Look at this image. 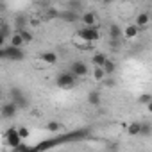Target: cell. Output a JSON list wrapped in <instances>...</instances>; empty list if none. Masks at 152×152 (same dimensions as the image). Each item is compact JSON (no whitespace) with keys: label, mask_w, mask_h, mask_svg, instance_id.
<instances>
[{"label":"cell","mask_w":152,"mask_h":152,"mask_svg":"<svg viewBox=\"0 0 152 152\" xmlns=\"http://www.w3.org/2000/svg\"><path fill=\"white\" fill-rule=\"evenodd\" d=\"M47 18H50V20H54V18H59V11H57L56 7H50V9L47 11Z\"/></svg>","instance_id":"cell-26"},{"label":"cell","mask_w":152,"mask_h":152,"mask_svg":"<svg viewBox=\"0 0 152 152\" xmlns=\"http://www.w3.org/2000/svg\"><path fill=\"white\" fill-rule=\"evenodd\" d=\"M93 79L95 81H104L106 79V73H104L102 66H95V70H93Z\"/></svg>","instance_id":"cell-22"},{"label":"cell","mask_w":152,"mask_h":152,"mask_svg":"<svg viewBox=\"0 0 152 152\" xmlns=\"http://www.w3.org/2000/svg\"><path fill=\"white\" fill-rule=\"evenodd\" d=\"M6 39H7L6 36H2V34H0V47H4V45H6Z\"/></svg>","instance_id":"cell-29"},{"label":"cell","mask_w":152,"mask_h":152,"mask_svg":"<svg viewBox=\"0 0 152 152\" xmlns=\"http://www.w3.org/2000/svg\"><path fill=\"white\" fill-rule=\"evenodd\" d=\"M9 97H11V100L18 106V109L29 107V99H27V95H25L20 88H11V90H9Z\"/></svg>","instance_id":"cell-4"},{"label":"cell","mask_w":152,"mask_h":152,"mask_svg":"<svg viewBox=\"0 0 152 152\" xmlns=\"http://www.w3.org/2000/svg\"><path fill=\"white\" fill-rule=\"evenodd\" d=\"M25 25H27V18H25V16H18V18H16V27L22 29V27H25Z\"/></svg>","instance_id":"cell-28"},{"label":"cell","mask_w":152,"mask_h":152,"mask_svg":"<svg viewBox=\"0 0 152 152\" xmlns=\"http://www.w3.org/2000/svg\"><path fill=\"white\" fill-rule=\"evenodd\" d=\"M16 113H18V106H16L13 100H9V102H6V104H2V106H0V116H2V118H6V120L13 118Z\"/></svg>","instance_id":"cell-7"},{"label":"cell","mask_w":152,"mask_h":152,"mask_svg":"<svg viewBox=\"0 0 152 152\" xmlns=\"http://www.w3.org/2000/svg\"><path fill=\"white\" fill-rule=\"evenodd\" d=\"M16 32H18V34L22 36V39H23V45H25V43H31V41L34 39V36H32V32H31V31H27L25 27H22V29H18Z\"/></svg>","instance_id":"cell-17"},{"label":"cell","mask_w":152,"mask_h":152,"mask_svg":"<svg viewBox=\"0 0 152 152\" xmlns=\"http://www.w3.org/2000/svg\"><path fill=\"white\" fill-rule=\"evenodd\" d=\"M140 132H141V124L140 122H131L127 125V134L129 136H140Z\"/></svg>","instance_id":"cell-14"},{"label":"cell","mask_w":152,"mask_h":152,"mask_svg":"<svg viewBox=\"0 0 152 152\" xmlns=\"http://www.w3.org/2000/svg\"><path fill=\"white\" fill-rule=\"evenodd\" d=\"M4 138H6V143L9 145V148H16L18 147V143L22 141V138L18 136V131H16V127H9L6 132H4Z\"/></svg>","instance_id":"cell-6"},{"label":"cell","mask_w":152,"mask_h":152,"mask_svg":"<svg viewBox=\"0 0 152 152\" xmlns=\"http://www.w3.org/2000/svg\"><path fill=\"white\" fill-rule=\"evenodd\" d=\"M0 34H2V36H6V38H11L13 31H11L9 23H2V25H0Z\"/></svg>","instance_id":"cell-23"},{"label":"cell","mask_w":152,"mask_h":152,"mask_svg":"<svg viewBox=\"0 0 152 152\" xmlns=\"http://www.w3.org/2000/svg\"><path fill=\"white\" fill-rule=\"evenodd\" d=\"M88 102L91 106H100V93L99 91H90L88 93Z\"/></svg>","instance_id":"cell-19"},{"label":"cell","mask_w":152,"mask_h":152,"mask_svg":"<svg viewBox=\"0 0 152 152\" xmlns=\"http://www.w3.org/2000/svg\"><path fill=\"white\" fill-rule=\"evenodd\" d=\"M148 22H150V16H148V13H140L138 16H136V25L141 29V27H147L148 25Z\"/></svg>","instance_id":"cell-16"},{"label":"cell","mask_w":152,"mask_h":152,"mask_svg":"<svg viewBox=\"0 0 152 152\" xmlns=\"http://www.w3.org/2000/svg\"><path fill=\"white\" fill-rule=\"evenodd\" d=\"M102 70H104V73H106V77H109V75H111V73H115V70H116L115 61L106 59V61H104V64H102Z\"/></svg>","instance_id":"cell-15"},{"label":"cell","mask_w":152,"mask_h":152,"mask_svg":"<svg viewBox=\"0 0 152 152\" xmlns=\"http://www.w3.org/2000/svg\"><path fill=\"white\" fill-rule=\"evenodd\" d=\"M59 18H63L66 23H77L79 18H81V15L75 11V9H66V11L59 13Z\"/></svg>","instance_id":"cell-9"},{"label":"cell","mask_w":152,"mask_h":152,"mask_svg":"<svg viewBox=\"0 0 152 152\" xmlns=\"http://www.w3.org/2000/svg\"><path fill=\"white\" fill-rule=\"evenodd\" d=\"M9 45H15V47H23V39L18 32L11 34V39H9Z\"/></svg>","instance_id":"cell-20"},{"label":"cell","mask_w":152,"mask_h":152,"mask_svg":"<svg viewBox=\"0 0 152 152\" xmlns=\"http://www.w3.org/2000/svg\"><path fill=\"white\" fill-rule=\"evenodd\" d=\"M150 124H141V132H140V136H150Z\"/></svg>","instance_id":"cell-27"},{"label":"cell","mask_w":152,"mask_h":152,"mask_svg":"<svg viewBox=\"0 0 152 152\" xmlns=\"http://www.w3.org/2000/svg\"><path fill=\"white\" fill-rule=\"evenodd\" d=\"M138 100H140L141 104H145V106H147V104H150V102H152V95H150V93H143V95H140V99H138Z\"/></svg>","instance_id":"cell-25"},{"label":"cell","mask_w":152,"mask_h":152,"mask_svg":"<svg viewBox=\"0 0 152 152\" xmlns=\"http://www.w3.org/2000/svg\"><path fill=\"white\" fill-rule=\"evenodd\" d=\"M79 20H81V23L86 25V27H93V25H97V15H95L93 11H88V13L81 15Z\"/></svg>","instance_id":"cell-10"},{"label":"cell","mask_w":152,"mask_h":152,"mask_svg":"<svg viewBox=\"0 0 152 152\" xmlns=\"http://www.w3.org/2000/svg\"><path fill=\"white\" fill-rule=\"evenodd\" d=\"M104 84L106 86H115V81L113 79H107V81H104Z\"/></svg>","instance_id":"cell-31"},{"label":"cell","mask_w":152,"mask_h":152,"mask_svg":"<svg viewBox=\"0 0 152 152\" xmlns=\"http://www.w3.org/2000/svg\"><path fill=\"white\" fill-rule=\"evenodd\" d=\"M2 97H4V95H2V90H0V99H2Z\"/></svg>","instance_id":"cell-33"},{"label":"cell","mask_w":152,"mask_h":152,"mask_svg":"<svg viewBox=\"0 0 152 152\" xmlns=\"http://www.w3.org/2000/svg\"><path fill=\"white\" fill-rule=\"evenodd\" d=\"M120 38H122V29H120V25L111 23V25H109V39L116 41V39H120Z\"/></svg>","instance_id":"cell-13"},{"label":"cell","mask_w":152,"mask_h":152,"mask_svg":"<svg viewBox=\"0 0 152 152\" xmlns=\"http://www.w3.org/2000/svg\"><path fill=\"white\" fill-rule=\"evenodd\" d=\"M39 61L45 63V64H56L57 63V54L52 52V50H45L39 54Z\"/></svg>","instance_id":"cell-12"},{"label":"cell","mask_w":152,"mask_h":152,"mask_svg":"<svg viewBox=\"0 0 152 152\" xmlns=\"http://www.w3.org/2000/svg\"><path fill=\"white\" fill-rule=\"evenodd\" d=\"M0 59H6V50H4V47H0Z\"/></svg>","instance_id":"cell-30"},{"label":"cell","mask_w":152,"mask_h":152,"mask_svg":"<svg viewBox=\"0 0 152 152\" xmlns=\"http://www.w3.org/2000/svg\"><path fill=\"white\" fill-rule=\"evenodd\" d=\"M88 136H90L88 129H77V131L66 132L59 138H54V141H56V145H61V143H68V141H77V140H83V138H88Z\"/></svg>","instance_id":"cell-2"},{"label":"cell","mask_w":152,"mask_h":152,"mask_svg":"<svg viewBox=\"0 0 152 152\" xmlns=\"http://www.w3.org/2000/svg\"><path fill=\"white\" fill-rule=\"evenodd\" d=\"M102 2H104V4H111V2H113V0H102Z\"/></svg>","instance_id":"cell-32"},{"label":"cell","mask_w":152,"mask_h":152,"mask_svg":"<svg viewBox=\"0 0 152 152\" xmlns=\"http://www.w3.org/2000/svg\"><path fill=\"white\" fill-rule=\"evenodd\" d=\"M138 34H140V27H138L136 23H129V25L122 31V36H124V38H127V39L138 38Z\"/></svg>","instance_id":"cell-11"},{"label":"cell","mask_w":152,"mask_h":152,"mask_svg":"<svg viewBox=\"0 0 152 152\" xmlns=\"http://www.w3.org/2000/svg\"><path fill=\"white\" fill-rule=\"evenodd\" d=\"M77 79L79 77H75V75L68 70V72H61L57 77H56V84L61 88V90H72L75 84H77Z\"/></svg>","instance_id":"cell-1"},{"label":"cell","mask_w":152,"mask_h":152,"mask_svg":"<svg viewBox=\"0 0 152 152\" xmlns=\"http://www.w3.org/2000/svg\"><path fill=\"white\" fill-rule=\"evenodd\" d=\"M16 131H18V136H20L22 140H25V138H29V136H31V131H29L27 127H23V125H22V127H18Z\"/></svg>","instance_id":"cell-24"},{"label":"cell","mask_w":152,"mask_h":152,"mask_svg":"<svg viewBox=\"0 0 152 152\" xmlns=\"http://www.w3.org/2000/svg\"><path fill=\"white\" fill-rule=\"evenodd\" d=\"M4 50H6V59H9V61H23V57H25V52L22 47L9 45V47H4Z\"/></svg>","instance_id":"cell-5"},{"label":"cell","mask_w":152,"mask_h":152,"mask_svg":"<svg viewBox=\"0 0 152 152\" xmlns=\"http://www.w3.org/2000/svg\"><path fill=\"white\" fill-rule=\"evenodd\" d=\"M70 72L75 75V77H84L88 73V64L84 61H73L70 64Z\"/></svg>","instance_id":"cell-8"},{"label":"cell","mask_w":152,"mask_h":152,"mask_svg":"<svg viewBox=\"0 0 152 152\" xmlns=\"http://www.w3.org/2000/svg\"><path fill=\"white\" fill-rule=\"evenodd\" d=\"M106 59H107V56H106V54H102V52H97V54H93V57H91V63H93L95 66H102Z\"/></svg>","instance_id":"cell-18"},{"label":"cell","mask_w":152,"mask_h":152,"mask_svg":"<svg viewBox=\"0 0 152 152\" xmlns=\"http://www.w3.org/2000/svg\"><path fill=\"white\" fill-rule=\"evenodd\" d=\"M77 36H79L83 41L93 43V41H99V39H100V31L97 29V25H93V27H86V25H83V27L77 31Z\"/></svg>","instance_id":"cell-3"},{"label":"cell","mask_w":152,"mask_h":152,"mask_svg":"<svg viewBox=\"0 0 152 152\" xmlns=\"http://www.w3.org/2000/svg\"><path fill=\"white\" fill-rule=\"evenodd\" d=\"M45 129H47L48 132H57V131L61 129V124H59L57 120H50V122L45 125Z\"/></svg>","instance_id":"cell-21"}]
</instances>
